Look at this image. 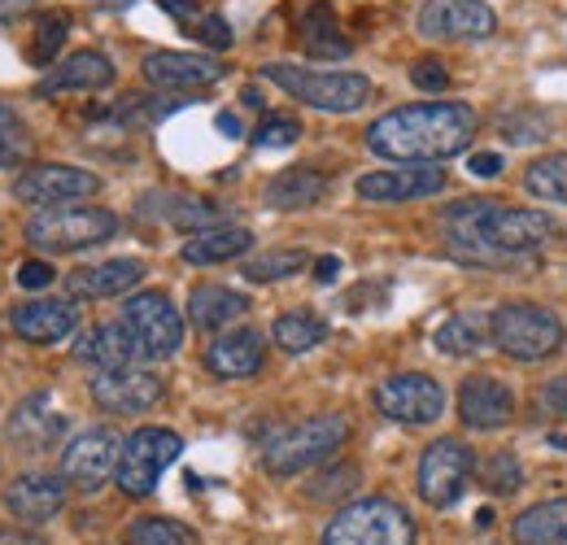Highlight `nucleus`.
Segmentation results:
<instances>
[{
    "label": "nucleus",
    "mask_w": 567,
    "mask_h": 545,
    "mask_svg": "<svg viewBox=\"0 0 567 545\" xmlns=\"http://www.w3.org/2000/svg\"><path fill=\"white\" fill-rule=\"evenodd\" d=\"M411 79H415V88H420V92H445V88H450V70L441 66L436 58L415 62V66H411Z\"/></svg>",
    "instance_id": "41"
},
{
    "label": "nucleus",
    "mask_w": 567,
    "mask_h": 545,
    "mask_svg": "<svg viewBox=\"0 0 567 545\" xmlns=\"http://www.w3.org/2000/svg\"><path fill=\"white\" fill-rule=\"evenodd\" d=\"M114 83V62L96 49H79L71 58H62L58 66L40 79V96H53V92H96V88H110Z\"/></svg>",
    "instance_id": "23"
},
{
    "label": "nucleus",
    "mask_w": 567,
    "mask_h": 545,
    "mask_svg": "<svg viewBox=\"0 0 567 545\" xmlns=\"http://www.w3.org/2000/svg\"><path fill=\"white\" fill-rule=\"evenodd\" d=\"M92 193H101V179L83 166H27L13 179V197L22 205H35V209H62Z\"/></svg>",
    "instance_id": "13"
},
{
    "label": "nucleus",
    "mask_w": 567,
    "mask_h": 545,
    "mask_svg": "<svg viewBox=\"0 0 567 545\" xmlns=\"http://www.w3.org/2000/svg\"><path fill=\"white\" fill-rule=\"evenodd\" d=\"M267 205L271 209H310L328 197V175L310 171V166H292V171H280L271 184H267Z\"/></svg>",
    "instance_id": "28"
},
{
    "label": "nucleus",
    "mask_w": 567,
    "mask_h": 545,
    "mask_svg": "<svg viewBox=\"0 0 567 545\" xmlns=\"http://www.w3.org/2000/svg\"><path fill=\"white\" fill-rule=\"evenodd\" d=\"M35 0H0V22H13L18 13H27Z\"/></svg>",
    "instance_id": "48"
},
{
    "label": "nucleus",
    "mask_w": 567,
    "mask_h": 545,
    "mask_svg": "<svg viewBox=\"0 0 567 545\" xmlns=\"http://www.w3.org/2000/svg\"><path fill=\"white\" fill-rule=\"evenodd\" d=\"M301 44L315 58H346L350 53V40L337 31V13L328 4H310L306 9V18H301Z\"/></svg>",
    "instance_id": "30"
},
{
    "label": "nucleus",
    "mask_w": 567,
    "mask_h": 545,
    "mask_svg": "<svg viewBox=\"0 0 567 545\" xmlns=\"http://www.w3.org/2000/svg\"><path fill=\"white\" fill-rule=\"evenodd\" d=\"M297 136H301V123H297V119H288V114H267L262 127L254 132V144H258V148H288V144H297Z\"/></svg>",
    "instance_id": "40"
},
{
    "label": "nucleus",
    "mask_w": 567,
    "mask_h": 545,
    "mask_svg": "<svg viewBox=\"0 0 567 545\" xmlns=\"http://www.w3.org/2000/svg\"><path fill=\"white\" fill-rule=\"evenodd\" d=\"M271 337H276V345L288 349V353H306V349L323 345L328 323H323V319H315V315H306V310H292V315H280V319H276Z\"/></svg>",
    "instance_id": "32"
},
{
    "label": "nucleus",
    "mask_w": 567,
    "mask_h": 545,
    "mask_svg": "<svg viewBox=\"0 0 567 545\" xmlns=\"http://www.w3.org/2000/svg\"><path fill=\"white\" fill-rule=\"evenodd\" d=\"M432 341H436L441 353H450V358H467V353H476V349L489 345V319H481V315H454V319H445L432 332Z\"/></svg>",
    "instance_id": "31"
},
{
    "label": "nucleus",
    "mask_w": 567,
    "mask_h": 545,
    "mask_svg": "<svg viewBox=\"0 0 567 545\" xmlns=\"http://www.w3.org/2000/svg\"><path fill=\"white\" fill-rule=\"evenodd\" d=\"M502 136L511 144H537V140L550 136V119L546 114H533V110H515L502 119Z\"/></svg>",
    "instance_id": "39"
},
{
    "label": "nucleus",
    "mask_w": 567,
    "mask_h": 545,
    "mask_svg": "<svg viewBox=\"0 0 567 545\" xmlns=\"http://www.w3.org/2000/svg\"><path fill=\"white\" fill-rule=\"evenodd\" d=\"M245 310H249V301H245L236 288H223V284H197V288L188 292V319H193V328H202V332L227 328V323L240 319Z\"/></svg>",
    "instance_id": "27"
},
{
    "label": "nucleus",
    "mask_w": 567,
    "mask_h": 545,
    "mask_svg": "<svg viewBox=\"0 0 567 545\" xmlns=\"http://www.w3.org/2000/svg\"><path fill=\"white\" fill-rule=\"evenodd\" d=\"M564 337L567 332L559 315L537 306V301H506L489 315V341L506 358H519V362H537V358L559 353Z\"/></svg>",
    "instance_id": "6"
},
{
    "label": "nucleus",
    "mask_w": 567,
    "mask_h": 545,
    "mask_svg": "<svg viewBox=\"0 0 567 545\" xmlns=\"http://www.w3.org/2000/svg\"><path fill=\"white\" fill-rule=\"evenodd\" d=\"M262 358H267V341H262L258 328L223 332V337L206 349V367H210L218 380H249V376L262 371Z\"/></svg>",
    "instance_id": "20"
},
{
    "label": "nucleus",
    "mask_w": 567,
    "mask_h": 545,
    "mask_svg": "<svg viewBox=\"0 0 567 545\" xmlns=\"http://www.w3.org/2000/svg\"><path fill=\"white\" fill-rule=\"evenodd\" d=\"M144 79L162 92H197L223 79V62L206 53H179V49H157L144 58Z\"/></svg>",
    "instance_id": "16"
},
{
    "label": "nucleus",
    "mask_w": 567,
    "mask_h": 545,
    "mask_svg": "<svg viewBox=\"0 0 567 545\" xmlns=\"http://www.w3.org/2000/svg\"><path fill=\"white\" fill-rule=\"evenodd\" d=\"M375 410L393 423H406V428H420V423H432L441 419L445 410V389L432 380V376H420V371H398L389 380L375 384Z\"/></svg>",
    "instance_id": "11"
},
{
    "label": "nucleus",
    "mask_w": 567,
    "mask_h": 545,
    "mask_svg": "<svg viewBox=\"0 0 567 545\" xmlns=\"http://www.w3.org/2000/svg\"><path fill=\"white\" fill-rule=\"evenodd\" d=\"M415 27L424 40L441 44H467V40H489L497 31V13L485 0H424L415 13Z\"/></svg>",
    "instance_id": "10"
},
{
    "label": "nucleus",
    "mask_w": 567,
    "mask_h": 545,
    "mask_svg": "<svg viewBox=\"0 0 567 545\" xmlns=\"http://www.w3.org/2000/svg\"><path fill=\"white\" fill-rule=\"evenodd\" d=\"M276 88H284L292 101L323 110V114H354L371 101V79L354 70H310V66H276L262 70Z\"/></svg>",
    "instance_id": "4"
},
{
    "label": "nucleus",
    "mask_w": 567,
    "mask_h": 545,
    "mask_svg": "<svg viewBox=\"0 0 567 545\" xmlns=\"http://www.w3.org/2000/svg\"><path fill=\"white\" fill-rule=\"evenodd\" d=\"M127 545H202V537L179 520H136L127 528Z\"/></svg>",
    "instance_id": "34"
},
{
    "label": "nucleus",
    "mask_w": 567,
    "mask_h": 545,
    "mask_svg": "<svg viewBox=\"0 0 567 545\" xmlns=\"http://www.w3.org/2000/svg\"><path fill=\"white\" fill-rule=\"evenodd\" d=\"M118 454H123V436L114 428H87L66 445L62 476H66V484L83 489V493H96L105 480L114 476Z\"/></svg>",
    "instance_id": "14"
},
{
    "label": "nucleus",
    "mask_w": 567,
    "mask_h": 545,
    "mask_svg": "<svg viewBox=\"0 0 567 545\" xmlns=\"http://www.w3.org/2000/svg\"><path fill=\"white\" fill-rule=\"evenodd\" d=\"M123 323L132 328L136 349H141L144 358H153V362L179 353V345H184V319H179V310H175V301L166 292H136V297H127Z\"/></svg>",
    "instance_id": "9"
},
{
    "label": "nucleus",
    "mask_w": 567,
    "mask_h": 545,
    "mask_svg": "<svg viewBox=\"0 0 567 545\" xmlns=\"http://www.w3.org/2000/svg\"><path fill=\"white\" fill-rule=\"evenodd\" d=\"M346 441H350V419L346 414H315V419L292 423L288 432H280L262 450V467L271 476H301V472L328 463Z\"/></svg>",
    "instance_id": "3"
},
{
    "label": "nucleus",
    "mask_w": 567,
    "mask_h": 545,
    "mask_svg": "<svg viewBox=\"0 0 567 545\" xmlns=\"http://www.w3.org/2000/svg\"><path fill=\"white\" fill-rule=\"evenodd\" d=\"M188 31H193L202 44H210V49H227V44H231V27H227L218 13H206V18H197Z\"/></svg>",
    "instance_id": "42"
},
{
    "label": "nucleus",
    "mask_w": 567,
    "mask_h": 545,
    "mask_svg": "<svg viewBox=\"0 0 567 545\" xmlns=\"http://www.w3.org/2000/svg\"><path fill=\"white\" fill-rule=\"evenodd\" d=\"M559 223L546 209L497 202H458L441 214V236L458 263L485 267V271H511L519 258L555 240Z\"/></svg>",
    "instance_id": "1"
},
{
    "label": "nucleus",
    "mask_w": 567,
    "mask_h": 545,
    "mask_svg": "<svg viewBox=\"0 0 567 545\" xmlns=\"http://www.w3.org/2000/svg\"><path fill=\"white\" fill-rule=\"evenodd\" d=\"M445 188L441 166H398V171H371L358 179L362 202H420Z\"/></svg>",
    "instance_id": "18"
},
{
    "label": "nucleus",
    "mask_w": 567,
    "mask_h": 545,
    "mask_svg": "<svg viewBox=\"0 0 567 545\" xmlns=\"http://www.w3.org/2000/svg\"><path fill=\"white\" fill-rule=\"evenodd\" d=\"M524 188L542 202L567 205V153H550L524 171Z\"/></svg>",
    "instance_id": "33"
},
{
    "label": "nucleus",
    "mask_w": 567,
    "mask_h": 545,
    "mask_svg": "<svg viewBox=\"0 0 567 545\" xmlns=\"http://www.w3.org/2000/svg\"><path fill=\"white\" fill-rule=\"evenodd\" d=\"M74 328H79V306L74 301L49 297V301H27V306L13 310V332L31 345L66 341V337H74Z\"/></svg>",
    "instance_id": "21"
},
{
    "label": "nucleus",
    "mask_w": 567,
    "mask_h": 545,
    "mask_svg": "<svg viewBox=\"0 0 567 545\" xmlns=\"http://www.w3.org/2000/svg\"><path fill=\"white\" fill-rule=\"evenodd\" d=\"M4 511L18 524H49L66 511V476H49V472H27L9 484L4 493Z\"/></svg>",
    "instance_id": "17"
},
{
    "label": "nucleus",
    "mask_w": 567,
    "mask_h": 545,
    "mask_svg": "<svg viewBox=\"0 0 567 545\" xmlns=\"http://www.w3.org/2000/svg\"><path fill=\"white\" fill-rule=\"evenodd\" d=\"M511 537L519 545H567V497H550L528 506L515 524Z\"/></svg>",
    "instance_id": "29"
},
{
    "label": "nucleus",
    "mask_w": 567,
    "mask_h": 545,
    "mask_svg": "<svg viewBox=\"0 0 567 545\" xmlns=\"http://www.w3.org/2000/svg\"><path fill=\"white\" fill-rule=\"evenodd\" d=\"M249 249H254V232H245V227H206L193 240H184L179 258L188 267H214V263H231V258H240Z\"/></svg>",
    "instance_id": "26"
},
{
    "label": "nucleus",
    "mask_w": 567,
    "mask_h": 545,
    "mask_svg": "<svg viewBox=\"0 0 567 545\" xmlns=\"http://www.w3.org/2000/svg\"><path fill=\"white\" fill-rule=\"evenodd\" d=\"M555 445H559V450H567V436H555Z\"/></svg>",
    "instance_id": "52"
},
{
    "label": "nucleus",
    "mask_w": 567,
    "mask_h": 545,
    "mask_svg": "<svg viewBox=\"0 0 567 545\" xmlns=\"http://www.w3.org/2000/svg\"><path fill=\"white\" fill-rule=\"evenodd\" d=\"M62 432H66V419L53 410V402H49L44 393H35V398L18 402L13 414H9V441H13L18 450L40 454V450H49Z\"/></svg>",
    "instance_id": "24"
},
{
    "label": "nucleus",
    "mask_w": 567,
    "mask_h": 545,
    "mask_svg": "<svg viewBox=\"0 0 567 545\" xmlns=\"http://www.w3.org/2000/svg\"><path fill=\"white\" fill-rule=\"evenodd\" d=\"M162 380L141 367H118V371H101L92 380V402L105 414H144L162 402Z\"/></svg>",
    "instance_id": "15"
},
{
    "label": "nucleus",
    "mask_w": 567,
    "mask_h": 545,
    "mask_svg": "<svg viewBox=\"0 0 567 545\" xmlns=\"http://www.w3.org/2000/svg\"><path fill=\"white\" fill-rule=\"evenodd\" d=\"M476 136V110L463 101H424L398 105L367 127V148L389 162L406 166H441L445 157L463 153Z\"/></svg>",
    "instance_id": "2"
},
{
    "label": "nucleus",
    "mask_w": 567,
    "mask_h": 545,
    "mask_svg": "<svg viewBox=\"0 0 567 545\" xmlns=\"http://www.w3.org/2000/svg\"><path fill=\"white\" fill-rule=\"evenodd\" d=\"M171 13H179V18H197V0H162Z\"/></svg>",
    "instance_id": "49"
},
{
    "label": "nucleus",
    "mask_w": 567,
    "mask_h": 545,
    "mask_svg": "<svg viewBox=\"0 0 567 545\" xmlns=\"http://www.w3.org/2000/svg\"><path fill=\"white\" fill-rule=\"evenodd\" d=\"M27 157H31V132H27L22 114L0 101V171L22 166Z\"/></svg>",
    "instance_id": "35"
},
{
    "label": "nucleus",
    "mask_w": 567,
    "mask_h": 545,
    "mask_svg": "<svg viewBox=\"0 0 567 545\" xmlns=\"http://www.w3.org/2000/svg\"><path fill=\"white\" fill-rule=\"evenodd\" d=\"M323 545H415V520L393 497H362L328 520Z\"/></svg>",
    "instance_id": "7"
},
{
    "label": "nucleus",
    "mask_w": 567,
    "mask_h": 545,
    "mask_svg": "<svg viewBox=\"0 0 567 545\" xmlns=\"http://www.w3.org/2000/svg\"><path fill=\"white\" fill-rule=\"evenodd\" d=\"M0 545H49L40 533L31 528H0Z\"/></svg>",
    "instance_id": "46"
},
{
    "label": "nucleus",
    "mask_w": 567,
    "mask_h": 545,
    "mask_svg": "<svg viewBox=\"0 0 567 545\" xmlns=\"http://www.w3.org/2000/svg\"><path fill=\"white\" fill-rule=\"evenodd\" d=\"M310 258L301 254V249H276V254H262V258H254L245 275L254 279V284H276V279H288V275H297L306 267Z\"/></svg>",
    "instance_id": "36"
},
{
    "label": "nucleus",
    "mask_w": 567,
    "mask_h": 545,
    "mask_svg": "<svg viewBox=\"0 0 567 545\" xmlns=\"http://www.w3.org/2000/svg\"><path fill=\"white\" fill-rule=\"evenodd\" d=\"M62 40H66V13H49V18H40V22H35V40H31V62L44 66L49 58H58Z\"/></svg>",
    "instance_id": "38"
},
{
    "label": "nucleus",
    "mask_w": 567,
    "mask_h": 545,
    "mask_svg": "<svg viewBox=\"0 0 567 545\" xmlns=\"http://www.w3.org/2000/svg\"><path fill=\"white\" fill-rule=\"evenodd\" d=\"M144 279V263L141 258H110V263H96V267H83L66 279L71 297H118L127 288H136Z\"/></svg>",
    "instance_id": "25"
},
{
    "label": "nucleus",
    "mask_w": 567,
    "mask_h": 545,
    "mask_svg": "<svg viewBox=\"0 0 567 545\" xmlns=\"http://www.w3.org/2000/svg\"><path fill=\"white\" fill-rule=\"evenodd\" d=\"M218 132H223V136H240V123H236V114H218Z\"/></svg>",
    "instance_id": "50"
},
{
    "label": "nucleus",
    "mask_w": 567,
    "mask_h": 545,
    "mask_svg": "<svg viewBox=\"0 0 567 545\" xmlns=\"http://www.w3.org/2000/svg\"><path fill=\"white\" fill-rule=\"evenodd\" d=\"M118 232V214L101 205H62V209H40L27 223V245L40 254H79L92 245H105Z\"/></svg>",
    "instance_id": "5"
},
{
    "label": "nucleus",
    "mask_w": 567,
    "mask_h": 545,
    "mask_svg": "<svg viewBox=\"0 0 567 545\" xmlns=\"http://www.w3.org/2000/svg\"><path fill=\"white\" fill-rule=\"evenodd\" d=\"M472 467H476V459H472V450L463 441H454V436L432 441L424 450V459H420V497L436 511L454 506L463 497L467 480H472Z\"/></svg>",
    "instance_id": "12"
},
{
    "label": "nucleus",
    "mask_w": 567,
    "mask_h": 545,
    "mask_svg": "<svg viewBox=\"0 0 567 545\" xmlns=\"http://www.w3.org/2000/svg\"><path fill=\"white\" fill-rule=\"evenodd\" d=\"M467 171L481 175V179H494V175H502V157H497V153H472Z\"/></svg>",
    "instance_id": "45"
},
{
    "label": "nucleus",
    "mask_w": 567,
    "mask_h": 545,
    "mask_svg": "<svg viewBox=\"0 0 567 545\" xmlns=\"http://www.w3.org/2000/svg\"><path fill=\"white\" fill-rule=\"evenodd\" d=\"M337 275H341V258H332V254H328V258H319V263H315V279H319V284H332Z\"/></svg>",
    "instance_id": "47"
},
{
    "label": "nucleus",
    "mask_w": 567,
    "mask_h": 545,
    "mask_svg": "<svg viewBox=\"0 0 567 545\" xmlns=\"http://www.w3.org/2000/svg\"><path fill=\"white\" fill-rule=\"evenodd\" d=\"M184 441L179 432L171 428H141L123 441V454H118V467H114V484L127 493V497H148L157 489L162 472L179 459Z\"/></svg>",
    "instance_id": "8"
},
{
    "label": "nucleus",
    "mask_w": 567,
    "mask_h": 545,
    "mask_svg": "<svg viewBox=\"0 0 567 545\" xmlns=\"http://www.w3.org/2000/svg\"><path fill=\"white\" fill-rule=\"evenodd\" d=\"M458 414L476 432H497L515 419V393L494 376H467L458 389Z\"/></svg>",
    "instance_id": "19"
},
{
    "label": "nucleus",
    "mask_w": 567,
    "mask_h": 545,
    "mask_svg": "<svg viewBox=\"0 0 567 545\" xmlns=\"http://www.w3.org/2000/svg\"><path fill=\"white\" fill-rule=\"evenodd\" d=\"M96 4H110V9H118V4H132V0H96Z\"/></svg>",
    "instance_id": "51"
},
{
    "label": "nucleus",
    "mask_w": 567,
    "mask_h": 545,
    "mask_svg": "<svg viewBox=\"0 0 567 545\" xmlns=\"http://www.w3.org/2000/svg\"><path fill=\"white\" fill-rule=\"evenodd\" d=\"M481 484L489 489V493H515L519 484H524V476H519V459L515 454H489L485 463H481Z\"/></svg>",
    "instance_id": "37"
},
{
    "label": "nucleus",
    "mask_w": 567,
    "mask_h": 545,
    "mask_svg": "<svg viewBox=\"0 0 567 545\" xmlns=\"http://www.w3.org/2000/svg\"><path fill=\"white\" fill-rule=\"evenodd\" d=\"M542 407L550 414H567V376H555L546 389H542Z\"/></svg>",
    "instance_id": "44"
},
{
    "label": "nucleus",
    "mask_w": 567,
    "mask_h": 545,
    "mask_svg": "<svg viewBox=\"0 0 567 545\" xmlns=\"http://www.w3.org/2000/svg\"><path fill=\"white\" fill-rule=\"evenodd\" d=\"M53 275H58V271H53L49 263H40V258H31V263H22V271H18V284L35 292V288H49V284H53Z\"/></svg>",
    "instance_id": "43"
},
{
    "label": "nucleus",
    "mask_w": 567,
    "mask_h": 545,
    "mask_svg": "<svg viewBox=\"0 0 567 545\" xmlns=\"http://www.w3.org/2000/svg\"><path fill=\"white\" fill-rule=\"evenodd\" d=\"M136 337L123 319H110V323H96L87 328L79 341H74V358L83 367H96V371H118V367H132L136 358Z\"/></svg>",
    "instance_id": "22"
}]
</instances>
